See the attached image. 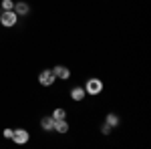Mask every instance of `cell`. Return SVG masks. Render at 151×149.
<instances>
[{
    "label": "cell",
    "instance_id": "cell-1",
    "mask_svg": "<svg viewBox=\"0 0 151 149\" xmlns=\"http://www.w3.org/2000/svg\"><path fill=\"white\" fill-rule=\"evenodd\" d=\"M85 93H87V95H91V97L101 95V93H103V81L97 79V77L89 79L87 83H85Z\"/></svg>",
    "mask_w": 151,
    "mask_h": 149
},
{
    "label": "cell",
    "instance_id": "cell-2",
    "mask_svg": "<svg viewBox=\"0 0 151 149\" xmlns=\"http://www.w3.org/2000/svg\"><path fill=\"white\" fill-rule=\"evenodd\" d=\"M0 22H2V26L10 28V26H14V24L18 22V14L14 10H2L0 12Z\"/></svg>",
    "mask_w": 151,
    "mask_h": 149
},
{
    "label": "cell",
    "instance_id": "cell-3",
    "mask_svg": "<svg viewBox=\"0 0 151 149\" xmlns=\"http://www.w3.org/2000/svg\"><path fill=\"white\" fill-rule=\"evenodd\" d=\"M55 81H57V77H55L52 69H42L38 73V83H40L42 87H52Z\"/></svg>",
    "mask_w": 151,
    "mask_h": 149
},
{
    "label": "cell",
    "instance_id": "cell-4",
    "mask_svg": "<svg viewBox=\"0 0 151 149\" xmlns=\"http://www.w3.org/2000/svg\"><path fill=\"white\" fill-rule=\"evenodd\" d=\"M12 141L14 143H18V145H24V143H28V139H30V133L26 131V129H12Z\"/></svg>",
    "mask_w": 151,
    "mask_h": 149
},
{
    "label": "cell",
    "instance_id": "cell-5",
    "mask_svg": "<svg viewBox=\"0 0 151 149\" xmlns=\"http://www.w3.org/2000/svg\"><path fill=\"white\" fill-rule=\"evenodd\" d=\"M52 73H55V77L60 81H69L70 79V71L69 67H65V65H57L55 69H52Z\"/></svg>",
    "mask_w": 151,
    "mask_h": 149
},
{
    "label": "cell",
    "instance_id": "cell-6",
    "mask_svg": "<svg viewBox=\"0 0 151 149\" xmlns=\"http://www.w3.org/2000/svg\"><path fill=\"white\" fill-rule=\"evenodd\" d=\"M69 95H70V99H73V101H77V103H81L83 99L87 97V93H85V87H77V85L70 89Z\"/></svg>",
    "mask_w": 151,
    "mask_h": 149
},
{
    "label": "cell",
    "instance_id": "cell-7",
    "mask_svg": "<svg viewBox=\"0 0 151 149\" xmlns=\"http://www.w3.org/2000/svg\"><path fill=\"white\" fill-rule=\"evenodd\" d=\"M14 12H16L18 16H26V14L30 12V6H28V2H26V0L14 2Z\"/></svg>",
    "mask_w": 151,
    "mask_h": 149
},
{
    "label": "cell",
    "instance_id": "cell-8",
    "mask_svg": "<svg viewBox=\"0 0 151 149\" xmlns=\"http://www.w3.org/2000/svg\"><path fill=\"white\" fill-rule=\"evenodd\" d=\"M55 131L60 133V135H65L69 131V121L67 119H55Z\"/></svg>",
    "mask_w": 151,
    "mask_h": 149
},
{
    "label": "cell",
    "instance_id": "cell-9",
    "mask_svg": "<svg viewBox=\"0 0 151 149\" xmlns=\"http://www.w3.org/2000/svg\"><path fill=\"white\" fill-rule=\"evenodd\" d=\"M40 127H42L45 131H55V119H52V115L42 117V119H40Z\"/></svg>",
    "mask_w": 151,
    "mask_h": 149
},
{
    "label": "cell",
    "instance_id": "cell-10",
    "mask_svg": "<svg viewBox=\"0 0 151 149\" xmlns=\"http://www.w3.org/2000/svg\"><path fill=\"white\" fill-rule=\"evenodd\" d=\"M105 123H107V125H111V127H117V125H119V117H117L115 113H107Z\"/></svg>",
    "mask_w": 151,
    "mask_h": 149
},
{
    "label": "cell",
    "instance_id": "cell-11",
    "mask_svg": "<svg viewBox=\"0 0 151 149\" xmlns=\"http://www.w3.org/2000/svg\"><path fill=\"white\" fill-rule=\"evenodd\" d=\"M52 119H67V111L60 109V107H57V109L52 111Z\"/></svg>",
    "mask_w": 151,
    "mask_h": 149
},
{
    "label": "cell",
    "instance_id": "cell-12",
    "mask_svg": "<svg viewBox=\"0 0 151 149\" xmlns=\"http://www.w3.org/2000/svg\"><path fill=\"white\" fill-rule=\"evenodd\" d=\"M2 10H14V2L12 0H2Z\"/></svg>",
    "mask_w": 151,
    "mask_h": 149
},
{
    "label": "cell",
    "instance_id": "cell-13",
    "mask_svg": "<svg viewBox=\"0 0 151 149\" xmlns=\"http://www.w3.org/2000/svg\"><path fill=\"white\" fill-rule=\"evenodd\" d=\"M111 129H113L111 125H107V123H103V125H101V133H103V135H109V133H111Z\"/></svg>",
    "mask_w": 151,
    "mask_h": 149
},
{
    "label": "cell",
    "instance_id": "cell-14",
    "mask_svg": "<svg viewBox=\"0 0 151 149\" xmlns=\"http://www.w3.org/2000/svg\"><path fill=\"white\" fill-rule=\"evenodd\" d=\"M2 135H4L6 139H10L12 137V129H4V133H2Z\"/></svg>",
    "mask_w": 151,
    "mask_h": 149
}]
</instances>
